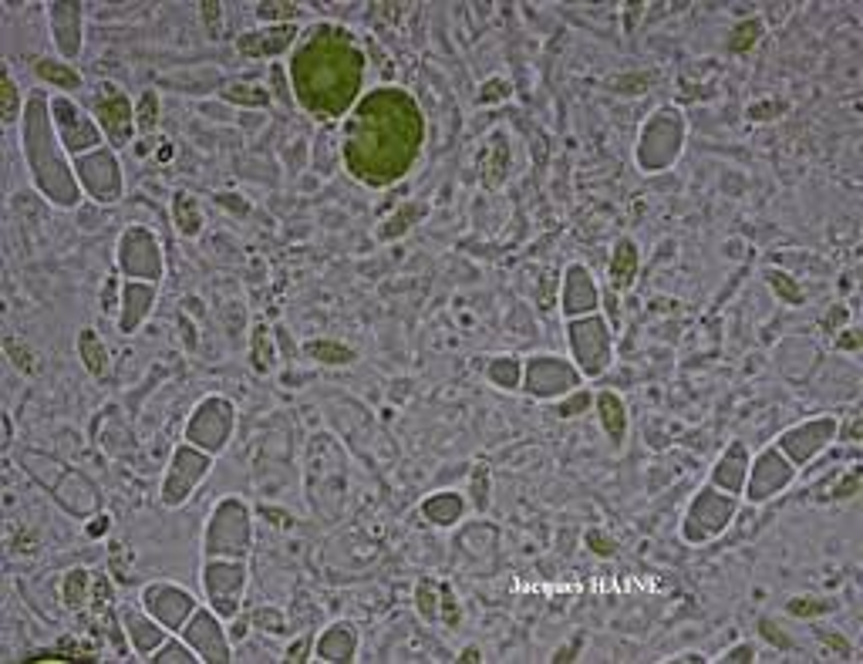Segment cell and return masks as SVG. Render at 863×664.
I'll use <instances>...</instances> for the list:
<instances>
[{
  "label": "cell",
  "instance_id": "6da1fadb",
  "mask_svg": "<svg viewBox=\"0 0 863 664\" xmlns=\"http://www.w3.org/2000/svg\"><path fill=\"white\" fill-rule=\"evenodd\" d=\"M503 142H506L503 132H496L493 142H489L486 152H482V182H486V186H499L503 176H506V169H510V149H506Z\"/></svg>",
  "mask_w": 863,
  "mask_h": 664
},
{
  "label": "cell",
  "instance_id": "8992f818",
  "mask_svg": "<svg viewBox=\"0 0 863 664\" xmlns=\"http://www.w3.org/2000/svg\"><path fill=\"white\" fill-rule=\"evenodd\" d=\"M38 71L44 75L47 81H54V84H64V88H75L78 84V75L75 71H64V68H58L54 61H38Z\"/></svg>",
  "mask_w": 863,
  "mask_h": 664
},
{
  "label": "cell",
  "instance_id": "ba28073f",
  "mask_svg": "<svg viewBox=\"0 0 863 664\" xmlns=\"http://www.w3.org/2000/svg\"><path fill=\"white\" fill-rule=\"evenodd\" d=\"M84 584H88V573L84 570H75V573H68V590H64V597H68V607H78L81 597L84 593Z\"/></svg>",
  "mask_w": 863,
  "mask_h": 664
},
{
  "label": "cell",
  "instance_id": "277c9868",
  "mask_svg": "<svg viewBox=\"0 0 863 664\" xmlns=\"http://www.w3.org/2000/svg\"><path fill=\"white\" fill-rule=\"evenodd\" d=\"M600 412H604V425L611 431V438H624V408L614 394H600Z\"/></svg>",
  "mask_w": 863,
  "mask_h": 664
},
{
  "label": "cell",
  "instance_id": "9a60e30c",
  "mask_svg": "<svg viewBox=\"0 0 863 664\" xmlns=\"http://www.w3.org/2000/svg\"><path fill=\"white\" fill-rule=\"evenodd\" d=\"M156 661H193V658H189L186 651H179V648H169L165 658H156Z\"/></svg>",
  "mask_w": 863,
  "mask_h": 664
},
{
  "label": "cell",
  "instance_id": "7a4b0ae2",
  "mask_svg": "<svg viewBox=\"0 0 863 664\" xmlns=\"http://www.w3.org/2000/svg\"><path fill=\"white\" fill-rule=\"evenodd\" d=\"M634 267H637V253H634V243L630 239H621L617 250H614V267H611V276L617 287H628L630 276H634Z\"/></svg>",
  "mask_w": 863,
  "mask_h": 664
},
{
  "label": "cell",
  "instance_id": "4fadbf2b",
  "mask_svg": "<svg viewBox=\"0 0 863 664\" xmlns=\"http://www.w3.org/2000/svg\"><path fill=\"white\" fill-rule=\"evenodd\" d=\"M263 341H267V331L260 327V331H257V368H260V371H267V344H263Z\"/></svg>",
  "mask_w": 863,
  "mask_h": 664
},
{
  "label": "cell",
  "instance_id": "5b68a950",
  "mask_svg": "<svg viewBox=\"0 0 863 664\" xmlns=\"http://www.w3.org/2000/svg\"><path fill=\"white\" fill-rule=\"evenodd\" d=\"M81 351L88 357V368L95 371V375H105V354L98 348V341H95V334L91 331H84V337H81Z\"/></svg>",
  "mask_w": 863,
  "mask_h": 664
},
{
  "label": "cell",
  "instance_id": "30bf717a",
  "mask_svg": "<svg viewBox=\"0 0 863 664\" xmlns=\"http://www.w3.org/2000/svg\"><path fill=\"white\" fill-rule=\"evenodd\" d=\"M769 280H772V287L779 290V294H785V300L789 304H799V290L789 283V276H783V274H769Z\"/></svg>",
  "mask_w": 863,
  "mask_h": 664
},
{
  "label": "cell",
  "instance_id": "52a82bcc",
  "mask_svg": "<svg viewBox=\"0 0 863 664\" xmlns=\"http://www.w3.org/2000/svg\"><path fill=\"white\" fill-rule=\"evenodd\" d=\"M307 351L314 357H327V364H348L354 357L348 348H334V344H307Z\"/></svg>",
  "mask_w": 863,
  "mask_h": 664
},
{
  "label": "cell",
  "instance_id": "7c38bea8",
  "mask_svg": "<svg viewBox=\"0 0 863 664\" xmlns=\"http://www.w3.org/2000/svg\"><path fill=\"white\" fill-rule=\"evenodd\" d=\"M496 98H506V81H489L479 95V102H496Z\"/></svg>",
  "mask_w": 863,
  "mask_h": 664
},
{
  "label": "cell",
  "instance_id": "9c48e42d",
  "mask_svg": "<svg viewBox=\"0 0 863 664\" xmlns=\"http://www.w3.org/2000/svg\"><path fill=\"white\" fill-rule=\"evenodd\" d=\"M759 31H762V27H759L755 21H748V24H742V27L735 31V40H732V47H735V51H746L748 44H752V40L759 38Z\"/></svg>",
  "mask_w": 863,
  "mask_h": 664
},
{
  "label": "cell",
  "instance_id": "8fae6325",
  "mask_svg": "<svg viewBox=\"0 0 863 664\" xmlns=\"http://www.w3.org/2000/svg\"><path fill=\"white\" fill-rule=\"evenodd\" d=\"M139 125L149 132L152 125H156V95H145V102H142V118H139Z\"/></svg>",
  "mask_w": 863,
  "mask_h": 664
},
{
  "label": "cell",
  "instance_id": "3957f363",
  "mask_svg": "<svg viewBox=\"0 0 863 664\" xmlns=\"http://www.w3.org/2000/svg\"><path fill=\"white\" fill-rule=\"evenodd\" d=\"M98 115H102L105 128H108V132L115 135L118 142H121V139L128 135V105H125V102H121L118 95H115V108H108V105L102 102V105H98Z\"/></svg>",
  "mask_w": 863,
  "mask_h": 664
},
{
  "label": "cell",
  "instance_id": "5bb4252c",
  "mask_svg": "<svg viewBox=\"0 0 863 664\" xmlns=\"http://www.w3.org/2000/svg\"><path fill=\"white\" fill-rule=\"evenodd\" d=\"M3 98H7V118H14V105H17V91H14V81L7 78L3 84Z\"/></svg>",
  "mask_w": 863,
  "mask_h": 664
}]
</instances>
